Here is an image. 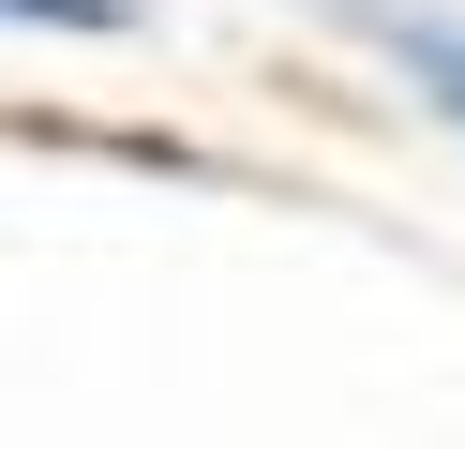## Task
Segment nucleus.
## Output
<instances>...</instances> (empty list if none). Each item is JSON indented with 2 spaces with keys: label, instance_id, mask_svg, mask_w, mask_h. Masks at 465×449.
Segmentation results:
<instances>
[{
  "label": "nucleus",
  "instance_id": "nucleus-1",
  "mask_svg": "<svg viewBox=\"0 0 465 449\" xmlns=\"http://www.w3.org/2000/svg\"><path fill=\"white\" fill-rule=\"evenodd\" d=\"M315 15H331V30H361V45L391 60V75L420 90L450 135H465V15H435V0H315Z\"/></svg>",
  "mask_w": 465,
  "mask_h": 449
},
{
  "label": "nucleus",
  "instance_id": "nucleus-2",
  "mask_svg": "<svg viewBox=\"0 0 465 449\" xmlns=\"http://www.w3.org/2000/svg\"><path fill=\"white\" fill-rule=\"evenodd\" d=\"M0 15H31V30H135L151 0H0Z\"/></svg>",
  "mask_w": 465,
  "mask_h": 449
}]
</instances>
